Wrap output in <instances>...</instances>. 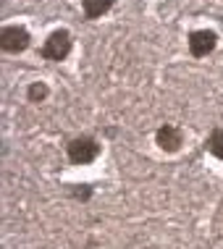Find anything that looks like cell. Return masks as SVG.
Segmentation results:
<instances>
[{
    "mask_svg": "<svg viewBox=\"0 0 223 249\" xmlns=\"http://www.w3.org/2000/svg\"><path fill=\"white\" fill-rule=\"evenodd\" d=\"M66 155H69V160L74 165H87L100 155V144H97V139H92V137H76L69 142V147H66Z\"/></svg>",
    "mask_w": 223,
    "mask_h": 249,
    "instance_id": "cell-1",
    "label": "cell"
},
{
    "mask_svg": "<svg viewBox=\"0 0 223 249\" xmlns=\"http://www.w3.org/2000/svg\"><path fill=\"white\" fill-rule=\"evenodd\" d=\"M0 48L5 53H21L29 48V32L24 29V26H3V32H0Z\"/></svg>",
    "mask_w": 223,
    "mask_h": 249,
    "instance_id": "cell-3",
    "label": "cell"
},
{
    "mask_svg": "<svg viewBox=\"0 0 223 249\" xmlns=\"http://www.w3.org/2000/svg\"><path fill=\"white\" fill-rule=\"evenodd\" d=\"M155 142H158L160 150L176 152L179 147L184 144V131H181L179 126H173V124H166V126L158 129V134H155Z\"/></svg>",
    "mask_w": 223,
    "mask_h": 249,
    "instance_id": "cell-5",
    "label": "cell"
},
{
    "mask_svg": "<svg viewBox=\"0 0 223 249\" xmlns=\"http://www.w3.org/2000/svg\"><path fill=\"white\" fill-rule=\"evenodd\" d=\"M82 8L87 18H100L113 8V0H82Z\"/></svg>",
    "mask_w": 223,
    "mask_h": 249,
    "instance_id": "cell-6",
    "label": "cell"
},
{
    "mask_svg": "<svg viewBox=\"0 0 223 249\" xmlns=\"http://www.w3.org/2000/svg\"><path fill=\"white\" fill-rule=\"evenodd\" d=\"M186 42H189V53H192L194 58H205L215 50L218 37H215V32H210V29H197V32L189 35Z\"/></svg>",
    "mask_w": 223,
    "mask_h": 249,
    "instance_id": "cell-4",
    "label": "cell"
},
{
    "mask_svg": "<svg viewBox=\"0 0 223 249\" xmlns=\"http://www.w3.org/2000/svg\"><path fill=\"white\" fill-rule=\"evenodd\" d=\"M71 194H74V197H76V199H84V202H87V199L92 197V189H90V186H82V189H79V186H76V189H74Z\"/></svg>",
    "mask_w": 223,
    "mask_h": 249,
    "instance_id": "cell-9",
    "label": "cell"
},
{
    "mask_svg": "<svg viewBox=\"0 0 223 249\" xmlns=\"http://www.w3.org/2000/svg\"><path fill=\"white\" fill-rule=\"evenodd\" d=\"M26 97H29L32 103H42V100L47 97V87L42 82H35L29 89H26Z\"/></svg>",
    "mask_w": 223,
    "mask_h": 249,
    "instance_id": "cell-8",
    "label": "cell"
},
{
    "mask_svg": "<svg viewBox=\"0 0 223 249\" xmlns=\"http://www.w3.org/2000/svg\"><path fill=\"white\" fill-rule=\"evenodd\" d=\"M207 150H210V155H215L218 160H223V129H215L210 137H207Z\"/></svg>",
    "mask_w": 223,
    "mask_h": 249,
    "instance_id": "cell-7",
    "label": "cell"
},
{
    "mask_svg": "<svg viewBox=\"0 0 223 249\" xmlns=\"http://www.w3.org/2000/svg\"><path fill=\"white\" fill-rule=\"evenodd\" d=\"M69 53H71V35L69 32H53L42 45L45 60H63Z\"/></svg>",
    "mask_w": 223,
    "mask_h": 249,
    "instance_id": "cell-2",
    "label": "cell"
}]
</instances>
